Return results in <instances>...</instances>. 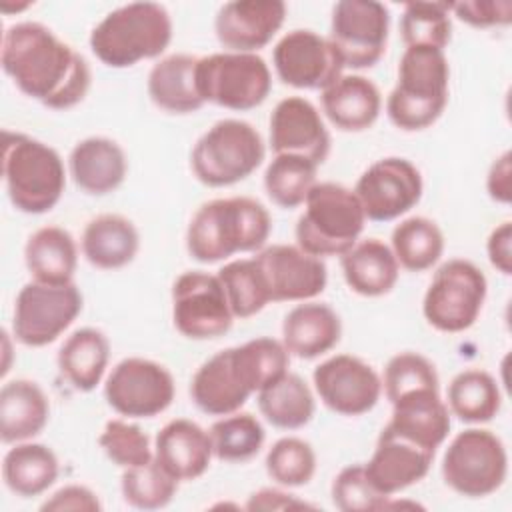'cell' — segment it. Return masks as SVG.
I'll use <instances>...</instances> for the list:
<instances>
[{"label": "cell", "mask_w": 512, "mask_h": 512, "mask_svg": "<svg viewBox=\"0 0 512 512\" xmlns=\"http://www.w3.org/2000/svg\"><path fill=\"white\" fill-rule=\"evenodd\" d=\"M0 62L28 98L52 110L80 104L92 84L86 58L40 22H16L2 36Z\"/></svg>", "instance_id": "6da1fadb"}, {"label": "cell", "mask_w": 512, "mask_h": 512, "mask_svg": "<svg viewBox=\"0 0 512 512\" xmlns=\"http://www.w3.org/2000/svg\"><path fill=\"white\" fill-rule=\"evenodd\" d=\"M288 364L290 354L282 340L252 338L202 362L192 376L190 398L208 416L234 414L252 394L288 372Z\"/></svg>", "instance_id": "7a4b0ae2"}, {"label": "cell", "mask_w": 512, "mask_h": 512, "mask_svg": "<svg viewBox=\"0 0 512 512\" xmlns=\"http://www.w3.org/2000/svg\"><path fill=\"white\" fill-rule=\"evenodd\" d=\"M270 232V212L258 200L214 198L194 212L186 228V250L200 264H216L238 252L262 250Z\"/></svg>", "instance_id": "3957f363"}, {"label": "cell", "mask_w": 512, "mask_h": 512, "mask_svg": "<svg viewBox=\"0 0 512 512\" xmlns=\"http://www.w3.org/2000/svg\"><path fill=\"white\" fill-rule=\"evenodd\" d=\"M448 92L450 66L444 50L408 46L398 62L396 86L386 98V114L404 132L430 128L442 116Z\"/></svg>", "instance_id": "277c9868"}, {"label": "cell", "mask_w": 512, "mask_h": 512, "mask_svg": "<svg viewBox=\"0 0 512 512\" xmlns=\"http://www.w3.org/2000/svg\"><path fill=\"white\" fill-rule=\"evenodd\" d=\"M172 18L158 2H130L108 12L90 32L92 54L108 68H130L164 54Z\"/></svg>", "instance_id": "5b68a950"}, {"label": "cell", "mask_w": 512, "mask_h": 512, "mask_svg": "<svg viewBox=\"0 0 512 512\" xmlns=\"http://www.w3.org/2000/svg\"><path fill=\"white\" fill-rule=\"evenodd\" d=\"M2 176L12 206L24 214L50 212L66 188L60 154L22 132H2Z\"/></svg>", "instance_id": "8992f818"}, {"label": "cell", "mask_w": 512, "mask_h": 512, "mask_svg": "<svg viewBox=\"0 0 512 512\" xmlns=\"http://www.w3.org/2000/svg\"><path fill=\"white\" fill-rule=\"evenodd\" d=\"M364 224L366 216L352 188L316 182L296 220V246L318 258L342 256L358 242Z\"/></svg>", "instance_id": "52a82bcc"}, {"label": "cell", "mask_w": 512, "mask_h": 512, "mask_svg": "<svg viewBox=\"0 0 512 512\" xmlns=\"http://www.w3.org/2000/svg\"><path fill=\"white\" fill-rule=\"evenodd\" d=\"M264 156V140L250 122L224 118L196 140L190 152V168L204 186L224 188L254 174Z\"/></svg>", "instance_id": "ba28073f"}, {"label": "cell", "mask_w": 512, "mask_h": 512, "mask_svg": "<svg viewBox=\"0 0 512 512\" xmlns=\"http://www.w3.org/2000/svg\"><path fill=\"white\" fill-rule=\"evenodd\" d=\"M196 86L204 104L246 112L268 98L272 72L258 54L216 52L198 58Z\"/></svg>", "instance_id": "9c48e42d"}, {"label": "cell", "mask_w": 512, "mask_h": 512, "mask_svg": "<svg viewBox=\"0 0 512 512\" xmlns=\"http://www.w3.org/2000/svg\"><path fill=\"white\" fill-rule=\"evenodd\" d=\"M486 294L484 272L470 260L452 258L434 272L422 300V314L438 332L458 334L478 320Z\"/></svg>", "instance_id": "30bf717a"}, {"label": "cell", "mask_w": 512, "mask_h": 512, "mask_svg": "<svg viewBox=\"0 0 512 512\" xmlns=\"http://www.w3.org/2000/svg\"><path fill=\"white\" fill-rule=\"evenodd\" d=\"M508 476V452L490 430L466 428L448 444L442 458V478L464 498H486L502 488Z\"/></svg>", "instance_id": "8fae6325"}, {"label": "cell", "mask_w": 512, "mask_h": 512, "mask_svg": "<svg viewBox=\"0 0 512 512\" xmlns=\"http://www.w3.org/2000/svg\"><path fill=\"white\" fill-rule=\"evenodd\" d=\"M82 306L84 298L74 282L52 286L32 280L16 294L12 334L24 346H48L72 326Z\"/></svg>", "instance_id": "7c38bea8"}, {"label": "cell", "mask_w": 512, "mask_h": 512, "mask_svg": "<svg viewBox=\"0 0 512 512\" xmlns=\"http://www.w3.org/2000/svg\"><path fill=\"white\" fill-rule=\"evenodd\" d=\"M172 322L188 340H216L234 322L218 274L182 272L172 284Z\"/></svg>", "instance_id": "4fadbf2b"}, {"label": "cell", "mask_w": 512, "mask_h": 512, "mask_svg": "<svg viewBox=\"0 0 512 512\" xmlns=\"http://www.w3.org/2000/svg\"><path fill=\"white\" fill-rule=\"evenodd\" d=\"M174 396L176 384L170 370L140 356L120 360L104 384L108 406L126 418H154L170 408Z\"/></svg>", "instance_id": "5bb4252c"}, {"label": "cell", "mask_w": 512, "mask_h": 512, "mask_svg": "<svg viewBox=\"0 0 512 512\" xmlns=\"http://www.w3.org/2000/svg\"><path fill=\"white\" fill-rule=\"evenodd\" d=\"M390 12L376 0H340L332 8L328 40L344 68L364 70L378 64L386 52Z\"/></svg>", "instance_id": "9a60e30c"}, {"label": "cell", "mask_w": 512, "mask_h": 512, "mask_svg": "<svg viewBox=\"0 0 512 512\" xmlns=\"http://www.w3.org/2000/svg\"><path fill=\"white\" fill-rule=\"evenodd\" d=\"M422 190L420 170L400 156L372 162L354 186L364 216L372 222H390L404 216L420 202Z\"/></svg>", "instance_id": "2e32d148"}, {"label": "cell", "mask_w": 512, "mask_h": 512, "mask_svg": "<svg viewBox=\"0 0 512 512\" xmlns=\"http://www.w3.org/2000/svg\"><path fill=\"white\" fill-rule=\"evenodd\" d=\"M276 76L298 90H326L344 70L332 42L314 30L296 28L286 32L272 50Z\"/></svg>", "instance_id": "e0dca14e"}, {"label": "cell", "mask_w": 512, "mask_h": 512, "mask_svg": "<svg viewBox=\"0 0 512 512\" xmlns=\"http://www.w3.org/2000/svg\"><path fill=\"white\" fill-rule=\"evenodd\" d=\"M312 382L322 404L340 416H362L382 396V378L358 356L336 354L320 362Z\"/></svg>", "instance_id": "ac0fdd59"}, {"label": "cell", "mask_w": 512, "mask_h": 512, "mask_svg": "<svg viewBox=\"0 0 512 512\" xmlns=\"http://www.w3.org/2000/svg\"><path fill=\"white\" fill-rule=\"evenodd\" d=\"M270 302H306L324 292L328 268L322 258L292 244L264 246L254 256Z\"/></svg>", "instance_id": "d6986e66"}, {"label": "cell", "mask_w": 512, "mask_h": 512, "mask_svg": "<svg viewBox=\"0 0 512 512\" xmlns=\"http://www.w3.org/2000/svg\"><path fill=\"white\" fill-rule=\"evenodd\" d=\"M270 148L274 154H296L316 166L330 154V134L318 108L302 96L282 98L270 114Z\"/></svg>", "instance_id": "ffe728a7"}, {"label": "cell", "mask_w": 512, "mask_h": 512, "mask_svg": "<svg viewBox=\"0 0 512 512\" xmlns=\"http://www.w3.org/2000/svg\"><path fill=\"white\" fill-rule=\"evenodd\" d=\"M284 20L282 0H234L220 6L214 32L226 52L256 54L276 36Z\"/></svg>", "instance_id": "44dd1931"}, {"label": "cell", "mask_w": 512, "mask_h": 512, "mask_svg": "<svg viewBox=\"0 0 512 512\" xmlns=\"http://www.w3.org/2000/svg\"><path fill=\"white\" fill-rule=\"evenodd\" d=\"M434 452L382 428L370 460L364 464L374 488L388 498L418 484L430 470Z\"/></svg>", "instance_id": "7402d4cb"}, {"label": "cell", "mask_w": 512, "mask_h": 512, "mask_svg": "<svg viewBox=\"0 0 512 512\" xmlns=\"http://www.w3.org/2000/svg\"><path fill=\"white\" fill-rule=\"evenodd\" d=\"M214 458L208 430L188 418L166 422L154 438V460L178 482L200 478Z\"/></svg>", "instance_id": "603a6c76"}, {"label": "cell", "mask_w": 512, "mask_h": 512, "mask_svg": "<svg viewBox=\"0 0 512 512\" xmlns=\"http://www.w3.org/2000/svg\"><path fill=\"white\" fill-rule=\"evenodd\" d=\"M392 404L386 428L436 454L450 432V410L440 398V388H420L402 394Z\"/></svg>", "instance_id": "cb8c5ba5"}, {"label": "cell", "mask_w": 512, "mask_h": 512, "mask_svg": "<svg viewBox=\"0 0 512 512\" xmlns=\"http://www.w3.org/2000/svg\"><path fill=\"white\" fill-rule=\"evenodd\" d=\"M68 170L82 192L104 196L122 186L128 172V160L116 140L90 136L76 142L70 150Z\"/></svg>", "instance_id": "d4e9b609"}, {"label": "cell", "mask_w": 512, "mask_h": 512, "mask_svg": "<svg viewBox=\"0 0 512 512\" xmlns=\"http://www.w3.org/2000/svg\"><path fill=\"white\" fill-rule=\"evenodd\" d=\"M342 336L338 312L324 304L306 300L294 306L282 322V344L290 356L314 360L330 352Z\"/></svg>", "instance_id": "484cf974"}, {"label": "cell", "mask_w": 512, "mask_h": 512, "mask_svg": "<svg viewBox=\"0 0 512 512\" xmlns=\"http://www.w3.org/2000/svg\"><path fill=\"white\" fill-rule=\"evenodd\" d=\"M322 112L340 132H364L382 112L378 86L362 74H342L320 92Z\"/></svg>", "instance_id": "4316f807"}, {"label": "cell", "mask_w": 512, "mask_h": 512, "mask_svg": "<svg viewBox=\"0 0 512 512\" xmlns=\"http://www.w3.org/2000/svg\"><path fill=\"white\" fill-rule=\"evenodd\" d=\"M140 248V234L132 220L122 214H98L82 230V256L100 270L128 266Z\"/></svg>", "instance_id": "83f0119b"}, {"label": "cell", "mask_w": 512, "mask_h": 512, "mask_svg": "<svg viewBox=\"0 0 512 512\" xmlns=\"http://www.w3.org/2000/svg\"><path fill=\"white\" fill-rule=\"evenodd\" d=\"M50 402L44 390L26 378L10 380L0 390V440L18 444L36 438L48 424Z\"/></svg>", "instance_id": "f1b7e54d"}, {"label": "cell", "mask_w": 512, "mask_h": 512, "mask_svg": "<svg viewBox=\"0 0 512 512\" xmlns=\"http://www.w3.org/2000/svg\"><path fill=\"white\" fill-rule=\"evenodd\" d=\"M340 266L348 288L366 298L388 294L400 274L392 248L378 238L358 240L340 256Z\"/></svg>", "instance_id": "f546056e"}, {"label": "cell", "mask_w": 512, "mask_h": 512, "mask_svg": "<svg viewBox=\"0 0 512 512\" xmlns=\"http://www.w3.org/2000/svg\"><path fill=\"white\" fill-rule=\"evenodd\" d=\"M198 56L170 54L160 58L148 72L146 90L150 100L170 114H192L204 106L196 86Z\"/></svg>", "instance_id": "4dcf8cb0"}, {"label": "cell", "mask_w": 512, "mask_h": 512, "mask_svg": "<svg viewBox=\"0 0 512 512\" xmlns=\"http://www.w3.org/2000/svg\"><path fill=\"white\" fill-rule=\"evenodd\" d=\"M24 262L32 280L52 286L70 284L78 266V246L60 226H42L24 246Z\"/></svg>", "instance_id": "1f68e13d"}, {"label": "cell", "mask_w": 512, "mask_h": 512, "mask_svg": "<svg viewBox=\"0 0 512 512\" xmlns=\"http://www.w3.org/2000/svg\"><path fill=\"white\" fill-rule=\"evenodd\" d=\"M58 370L78 392H92L104 378L110 362V342L98 328L74 330L58 350Z\"/></svg>", "instance_id": "d6a6232c"}, {"label": "cell", "mask_w": 512, "mask_h": 512, "mask_svg": "<svg viewBox=\"0 0 512 512\" xmlns=\"http://www.w3.org/2000/svg\"><path fill=\"white\" fill-rule=\"evenodd\" d=\"M60 474V462L54 450L40 442H18L2 460V478L6 488L20 498L44 494Z\"/></svg>", "instance_id": "836d02e7"}, {"label": "cell", "mask_w": 512, "mask_h": 512, "mask_svg": "<svg viewBox=\"0 0 512 512\" xmlns=\"http://www.w3.org/2000/svg\"><path fill=\"white\" fill-rule=\"evenodd\" d=\"M256 402L264 420L280 430L304 428L316 412V400L310 386L294 372H284L280 378L258 390Z\"/></svg>", "instance_id": "e575fe53"}, {"label": "cell", "mask_w": 512, "mask_h": 512, "mask_svg": "<svg viewBox=\"0 0 512 512\" xmlns=\"http://www.w3.org/2000/svg\"><path fill=\"white\" fill-rule=\"evenodd\" d=\"M446 400L450 414L466 424L490 422L502 408V392L496 378L480 368L458 372L448 384Z\"/></svg>", "instance_id": "d590c367"}, {"label": "cell", "mask_w": 512, "mask_h": 512, "mask_svg": "<svg viewBox=\"0 0 512 512\" xmlns=\"http://www.w3.org/2000/svg\"><path fill=\"white\" fill-rule=\"evenodd\" d=\"M390 248L400 268L424 272L438 264L444 252V234L440 226L426 216H410L394 226Z\"/></svg>", "instance_id": "8d00e7d4"}, {"label": "cell", "mask_w": 512, "mask_h": 512, "mask_svg": "<svg viewBox=\"0 0 512 512\" xmlns=\"http://www.w3.org/2000/svg\"><path fill=\"white\" fill-rule=\"evenodd\" d=\"M316 170L318 166L308 158L274 154L264 170V190L276 206L284 210L298 208L316 184Z\"/></svg>", "instance_id": "74e56055"}, {"label": "cell", "mask_w": 512, "mask_h": 512, "mask_svg": "<svg viewBox=\"0 0 512 512\" xmlns=\"http://www.w3.org/2000/svg\"><path fill=\"white\" fill-rule=\"evenodd\" d=\"M214 458L222 462H248L264 446L266 432L262 422L250 412H234L220 416L210 430Z\"/></svg>", "instance_id": "f35d334b"}, {"label": "cell", "mask_w": 512, "mask_h": 512, "mask_svg": "<svg viewBox=\"0 0 512 512\" xmlns=\"http://www.w3.org/2000/svg\"><path fill=\"white\" fill-rule=\"evenodd\" d=\"M218 278L224 286L230 310L234 318H250L266 308L270 302L262 272L252 258H240L224 264L218 270Z\"/></svg>", "instance_id": "ab89813d"}, {"label": "cell", "mask_w": 512, "mask_h": 512, "mask_svg": "<svg viewBox=\"0 0 512 512\" xmlns=\"http://www.w3.org/2000/svg\"><path fill=\"white\" fill-rule=\"evenodd\" d=\"M400 36L408 46H430L444 50L452 36L448 2H408L400 16Z\"/></svg>", "instance_id": "60d3db41"}, {"label": "cell", "mask_w": 512, "mask_h": 512, "mask_svg": "<svg viewBox=\"0 0 512 512\" xmlns=\"http://www.w3.org/2000/svg\"><path fill=\"white\" fill-rule=\"evenodd\" d=\"M122 498L138 510H160L168 506L178 490V480L172 478L154 458L124 468L120 480Z\"/></svg>", "instance_id": "b9f144b4"}, {"label": "cell", "mask_w": 512, "mask_h": 512, "mask_svg": "<svg viewBox=\"0 0 512 512\" xmlns=\"http://www.w3.org/2000/svg\"><path fill=\"white\" fill-rule=\"evenodd\" d=\"M266 474L282 488L306 486L316 472V452L298 436L276 440L266 454Z\"/></svg>", "instance_id": "7bdbcfd3"}, {"label": "cell", "mask_w": 512, "mask_h": 512, "mask_svg": "<svg viewBox=\"0 0 512 512\" xmlns=\"http://www.w3.org/2000/svg\"><path fill=\"white\" fill-rule=\"evenodd\" d=\"M98 444L108 460L120 468L138 466L154 458V448L150 446L148 434L138 424L122 418H112L104 424Z\"/></svg>", "instance_id": "ee69618b"}, {"label": "cell", "mask_w": 512, "mask_h": 512, "mask_svg": "<svg viewBox=\"0 0 512 512\" xmlns=\"http://www.w3.org/2000/svg\"><path fill=\"white\" fill-rule=\"evenodd\" d=\"M420 388H440L436 366L418 352L394 354L388 360L382 376V390L388 402H394L402 394Z\"/></svg>", "instance_id": "f6af8a7d"}, {"label": "cell", "mask_w": 512, "mask_h": 512, "mask_svg": "<svg viewBox=\"0 0 512 512\" xmlns=\"http://www.w3.org/2000/svg\"><path fill=\"white\" fill-rule=\"evenodd\" d=\"M332 504L340 512H372L384 510L390 500L374 488L364 464L344 466L332 480L330 486Z\"/></svg>", "instance_id": "bcb514c9"}, {"label": "cell", "mask_w": 512, "mask_h": 512, "mask_svg": "<svg viewBox=\"0 0 512 512\" xmlns=\"http://www.w3.org/2000/svg\"><path fill=\"white\" fill-rule=\"evenodd\" d=\"M450 12L472 28H494L508 26L512 22V2L510 0H472V2H452Z\"/></svg>", "instance_id": "7dc6e473"}, {"label": "cell", "mask_w": 512, "mask_h": 512, "mask_svg": "<svg viewBox=\"0 0 512 512\" xmlns=\"http://www.w3.org/2000/svg\"><path fill=\"white\" fill-rule=\"evenodd\" d=\"M42 512H100L102 502L94 490L84 484H66L40 504Z\"/></svg>", "instance_id": "c3c4849f"}, {"label": "cell", "mask_w": 512, "mask_h": 512, "mask_svg": "<svg viewBox=\"0 0 512 512\" xmlns=\"http://www.w3.org/2000/svg\"><path fill=\"white\" fill-rule=\"evenodd\" d=\"M246 510H314L312 504L296 498L294 494L280 488H260L248 496Z\"/></svg>", "instance_id": "681fc988"}, {"label": "cell", "mask_w": 512, "mask_h": 512, "mask_svg": "<svg viewBox=\"0 0 512 512\" xmlns=\"http://www.w3.org/2000/svg\"><path fill=\"white\" fill-rule=\"evenodd\" d=\"M486 192L498 204H510L512 200V154L504 150L494 158L486 174Z\"/></svg>", "instance_id": "f907efd6"}, {"label": "cell", "mask_w": 512, "mask_h": 512, "mask_svg": "<svg viewBox=\"0 0 512 512\" xmlns=\"http://www.w3.org/2000/svg\"><path fill=\"white\" fill-rule=\"evenodd\" d=\"M486 254L490 264L504 276L512 274V222L504 220L498 224L488 240H486Z\"/></svg>", "instance_id": "816d5d0a"}]
</instances>
